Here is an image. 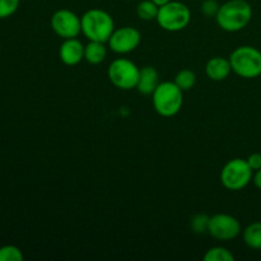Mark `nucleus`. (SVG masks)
Returning <instances> with one entry per match:
<instances>
[{"label":"nucleus","mask_w":261,"mask_h":261,"mask_svg":"<svg viewBox=\"0 0 261 261\" xmlns=\"http://www.w3.org/2000/svg\"><path fill=\"white\" fill-rule=\"evenodd\" d=\"M160 83L158 71L153 66L148 65L140 69L139 81H138L137 84V89L139 93L144 94V96H149V94L152 96V93Z\"/></svg>","instance_id":"ddd939ff"},{"label":"nucleus","mask_w":261,"mask_h":261,"mask_svg":"<svg viewBox=\"0 0 261 261\" xmlns=\"http://www.w3.org/2000/svg\"><path fill=\"white\" fill-rule=\"evenodd\" d=\"M246 161L252 171H257L261 168V153H252Z\"/></svg>","instance_id":"5701e85b"},{"label":"nucleus","mask_w":261,"mask_h":261,"mask_svg":"<svg viewBox=\"0 0 261 261\" xmlns=\"http://www.w3.org/2000/svg\"><path fill=\"white\" fill-rule=\"evenodd\" d=\"M153 3H155V4L158 5V7H162V5L167 4V3H170L171 0H152Z\"/></svg>","instance_id":"393cba45"},{"label":"nucleus","mask_w":261,"mask_h":261,"mask_svg":"<svg viewBox=\"0 0 261 261\" xmlns=\"http://www.w3.org/2000/svg\"><path fill=\"white\" fill-rule=\"evenodd\" d=\"M252 18V8L246 0H228L219 7L216 22L221 30L233 33L244 30Z\"/></svg>","instance_id":"f257e3e1"},{"label":"nucleus","mask_w":261,"mask_h":261,"mask_svg":"<svg viewBox=\"0 0 261 261\" xmlns=\"http://www.w3.org/2000/svg\"><path fill=\"white\" fill-rule=\"evenodd\" d=\"M208 224H209V217L205 214H196L191 218L190 221V227L193 229V232L195 233L201 234V233H208Z\"/></svg>","instance_id":"aec40b11"},{"label":"nucleus","mask_w":261,"mask_h":261,"mask_svg":"<svg viewBox=\"0 0 261 261\" xmlns=\"http://www.w3.org/2000/svg\"><path fill=\"white\" fill-rule=\"evenodd\" d=\"M252 182L256 186L259 190H261V168L257 171H254V175H252Z\"/></svg>","instance_id":"b1692460"},{"label":"nucleus","mask_w":261,"mask_h":261,"mask_svg":"<svg viewBox=\"0 0 261 261\" xmlns=\"http://www.w3.org/2000/svg\"><path fill=\"white\" fill-rule=\"evenodd\" d=\"M158 7L152 0H143L137 7V15L142 20H155L158 14Z\"/></svg>","instance_id":"dca6fc26"},{"label":"nucleus","mask_w":261,"mask_h":261,"mask_svg":"<svg viewBox=\"0 0 261 261\" xmlns=\"http://www.w3.org/2000/svg\"><path fill=\"white\" fill-rule=\"evenodd\" d=\"M219 7H221V4H219L217 0H204V2L201 3L200 9H201V13H203L205 17L216 18L217 13H218L219 10Z\"/></svg>","instance_id":"4be33fe9"},{"label":"nucleus","mask_w":261,"mask_h":261,"mask_svg":"<svg viewBox=\"0 0 261 261\" xmlns=\"http://www.w3.org/2000/svg\"><path fill=\"white\" fill-rule=\"evenodd\" d=\"M50 24L56 36L63 40L75 38L82 33L81 17L70 9H59L53 14Z\"/></svg>","instance_id":"6e6552de"},{"label":"nucleus","mask_w":261,"mask_h":261,"mask_svg":"<svg viewBox=\"0 0 261 261\" xmlns=\"http://www.w3.org/2000/svg\"><path fill=\"white\" fill-rule=\"evenodd\" d=\"M254 171L246 160L233 158L223 166L221 171V182L227 190L240 191L252 181Z\"/></svg>","instance_id":"423d86ee"},{"label":"nucleus","mask_w":261,"mask_h":261,"mask_svg":"<svg viewBox=\"0 0 261 261\" xmlns=\"http://www.w3.org/2000/svg\"><path fill=\"white\" fill-rule=\"evenodd\" d=\"M139 74V66L125 58L114 60L107 69V76L110 82L121 91H130V89L137 88Z\"/></svg>","instance_id":"0eeeda50"},{"label":"nucleus","mask_w":261,"mask_h":261,"mask_svg":"<svg viewBox=\"0 0 261 261\" xmlns=\"http://www.w3.org/2000/svg\"><path fill=\"white\" fill-rule=\"evenodd\" d=\"M82 33L89 41L106 43L115 31L114 18L106 10L92 8L81 17Z\"/></svg>","instance_id":"f03ea898"},{"label":"nucleus","mask_w":261,"mask_h":261,"mask_svg":"<svg viewBox=\"0 0 261 261\" xmlns=\"http://www.w3.org/2000/svg\"><path fill=\"white\" fill-rule=\"evenodd\" d=\"M59 58L64 65H78L82 60H84V45L78 40V37L64 40L59 48Z\"/></svg>","instance_id":"9b49d317"},{"label":"nucleus","mask_w":261,"mask_h":261,"mask_svg":"<svg viewBox=\"0 0 261 261\" xmlns=\"http://www.w3.org/2000/svg\"><path fill=\"white\" fill-rule=\"evenodd\" d=\"M20 0H0V19L10 17L19 8Z\"/></svg>","instance_id":"412c9836"},{"label":"nucleus","mask_w":261,"mask_h":261,"mask_svg":"<svg viewBox=\"0 0 261 261\" xmlns=\"http://www.w3.org/2000/svg\"><path fill=\"white\" fill-rule=\"evenodd\" d=\"M232 71L245 79L261 75V51L254 46H239L229 55Z\"/></svg>","instance_id":"20e7f679"},{"label":"nucleus","mask_w":261,"mask_h":261,"mask_svg":"<svg viewBox=\"0 0 261 261\" xmlns=\"http://www.w3.org/2000/svg\"><path fill=\"white\" fill-rule=\"evenodd\" d=\"M245 245L252 250H261V222L250 223L242 232Z\"/></svg>","instance_id":"2eb2a0df"},{"label":"nucleus","mask_w":261,"mask_h":261,"mask_svg":"<svg viewBox=\"0 0 261 261\" xmlns=\"http://www.w3.org/2000/svg\"><path fill=\"white\" fill-rule=\"evenodd\" d=\"M24 259L19 247L14 245H5L0 247V261H22Z\"/></svg>","instance_id":"6ab92c4d"},{"label":"nucleus","mask_w":261,"mask_h":261,"mask_svg":"<svg viewBox=\"0 0 261 261\" xmlns=\"http://www.w3.org/2000/svg\"><path fill=\"white\" fill-rule=\"evenodd\" d=\"M152 103L160 116H175L182 109L184 91L178 88L175 82H162L152 93Z\"/></svg>","instance_id":"7ed1b4c3"},{"label":"nucleus","mask_w":261,"mask_h":261,"mask_svg":"<svg viewBox=\"0 0 261 261\" xmlns=\"http://www.w3.org/2000/svg\"><path fill=\"white\" fill-rule=\"evenodd\" d=\"M107 56V48L103 42L98 41H89L84 46V60L91 65H98L103 63Z\"/></svg>","instance_id":"4468645a"},{"label":"nucleus","mask_w":261,"mask_h":261,"mask_svg":"<svg viewBox=\"0 0 261 261\" xmlns=\"http://www.w3.org/2000/svg\"><path fill=\"white\" fill-rule=\"evenodd\" d=\"M175 82L177 84V87L180 89L185 91H190L196 83V75L193 70L190 69H182V70L178 71L175 76Z\"/></svg>","instance_id":"f3484780"},{"label":"nucleus","mask_w":261,"mask_h":261,"mask_svg":"<svg viewBox=\"0 0 261 261\" xmlns=\"http://www.w3.org/2000/svg\"><path fill=\"white\" fill-rule=\"evenodd\" d=\"M205 261H233L234 255L223 246H214L205 252L203 257Z\"/></svg>","instance_id":"a211bd4d"},{"label":"nucleus","mask_w":261,"mask_h":261,"mask_svg":"<svg viewBox=\"0 0 261 261\" xmlns=\"http://www.w3.org/2000/svg\"><path fill=\"white\" fill-rule=\"evenodd\" d=\"M232 71L229 59L222 58V56H216L208 60L205 65V74L211 81L222 82L229 76Z\"/></svg>","instance_id":"f8f14e48"},{"label":"nucleus","mask_w":261,"mask_h":261,"mask_svg":"<svg viewBox=\"0 0 261 261\" xmlns=\"http://www.w3.org/2000/svg\"><path fill=\"white\" fill-rule=\"evenodd\" d=\"M140 42H142V35H140L139 30L130 27V25H124L117 30L115 28L111 37L107 41L111 51L119 54V55L133 53L134 50H137Z\"/></svg>","instance_id":"9d476101"},{"label":"nucleus","mask_w":261,"mask_h":261,"mask_svg":"<svg viewBox=\"0 0 261 261\" xmlns=\"http://www.w3.org/2000/svg\"><path fill=\"white\" fill-rule=\"evenodd\" d=\"M208 233L218 241H232L241 233V223L231 214H214L209 217Z\"/></svg>","instance_id":"1a4fd4ad"},{"label":"nucleus","mask_w":261,"mask_h":261,"mask_svg":"<svg viewBox=\"0 0 261 261\" xmlns=\"http://www.w3.org/2000/svg\"><path fill=\"white\" fill-rule=\"evenodd\" d=\"M158 25L167 32H180L185 30L191 20V12L186 4L171 0L160 7L157 18Z\"/></svg>","instance_id":"39448f33"}]
</instances>
